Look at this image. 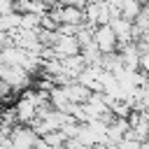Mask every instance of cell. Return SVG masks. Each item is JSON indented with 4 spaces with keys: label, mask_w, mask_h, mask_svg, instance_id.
<instances>
[{
    "label": "cell",
    "mask_w": 149,
    "mask_h": 149,
    "mask_svg": "<svg viewBox=\"0 0 149 149\" xmlns=\"http://www.w3.org/2000/svg\"><path fill=\"white\" fill-rule=\"evenodd\" d=\"M93 42L98 44V49H100L102 56H105V54H114L116 35H114V30H112L109 26H100V28H95V33H93Z\"/></svg>",
    "instance_id": "cell-1"
}]
</instances>
